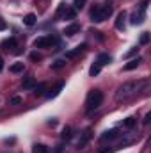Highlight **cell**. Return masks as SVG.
Masks as SVG:
<instances>
[{"label":"cell","instance_id":"obj_1","mask_svg":"<svg viewBox=\"0 0 151 153\" xmlns=\"http://www.w3.org/2000/svg\"><path fill=\"white\" fill-rule=\"evenodd\" d=\"M148 80H130V82H124L123 85H119L117 93H115V100L117 102H124L132 96H135L137 93L141 91H148Z\"/></svg>","mask_w":151,"mask_h":153},{"label":"cell","instance_id":"obj_2","mask_svg":"<svg viewBox=\"0 0 151 153\" xmlns=\"http://www.w3.org/2000/svg\"><path fill=\"white\" fill-rule=\"evenodd\" d=\"M112 13H114V7L107 2V4L98 5V7H94V9L91 11V20H93L94 23H101V22L109 20V18L112 16Z\"/></svg>","mask_w":151,"mask_h":153},{"label":"cell","instance_id":"obj_3","mask_svg":"<svg viewBox=\"0 0 151 153\" xmlns=\"http://www.w3.org/2000/svg\"><path fill=\"white\" fill-rule=\"evenodd\" d=\"M101 103H103V93L98 91V89H93V91L87 94V98H85V111H87V112H93V111H96Z\"/></svg>","mask_w":151,"mask_h":153},{"label":"cell","instance_id":"obj_4","mask_svg":"<svg viewBox=\"0 0 151 153\" xmlns=\"http://www.w3.org/2000/svg\"><path fill=\"white\" fill-rule=\"evenodd\" d=\"M53 43H55L53 36H41V38H38L34 41V46L36 48H50Z\"/></svg>","mask_w":151,"mask_h":153},{"label":"cell","instance_id":"obj_5","mask_svg":"<svg viewBox=\"0 0 151 153\" xmlns=\"http://www.w3.org/2000/svg\"><path fill=\"white\" fill-rule=\"evenodd\" d=\"M91 137H93V130H91V128H87V130H85V132L82 134L80 141L76 143V148H78V150H80V148H84V146H85V144H87V143L91 141Z\"/></svg>","mask_w":151,"mask_h":153},{"label":"cell","instance_id":"obj_6","mask_svg":"<svg viewBox=\"0 0 151 153\" xmlns=\"http://www.w3.org/2000/svg\"><path fill=\"white\" fill-rule=\"evenodd\" d=\"M117 137H119V130H117V128H112V130H107L105 134H101L100 141L105 143V141H114V139H117Z\"/></svg>","mask_w":151,"mask_h":153},{"label":"cell","instance_id":"obj_7","mask_svg":"<svg viewBox=\"0 0 151 153\" xmlns=\"http://www.w3.org/2000/svg\"><path fill=\"white\" fill-rule=\"evenodd\" d=\"M87 48V45L85 43H82V45H78L76 48H73V50H70V52H66V59H73V57H76L78 53H82L84 50Z\"/></svg>","mask_w":151,"mask_h":153},{"label":"cell","instance_id":"obj_8","mask_svg":"<svg viewBox=\"0 0 151 153\" xmlns=\"http://www.w3.org/2000/svg\"><path fill=\"white\" fill-rule=\"evenodd\" d=\"M78 32H80V25H78V23H71V25H68V27L64 29V34L70 36V38L75 36V34H78Z\"/></svg>","mask_w":151,"mask_h":153},{"label":"cell","instance_id":"obj_9","mask_svg":"<svg viewBox=\"0 0 151 153\" xmlns=\"http://www.w3.org/2000/svg\"><path fill=\"white\" fill-rule=\"evenodd\" d=\"M110 61H112V57H110L109 53H100L98 59H96V64H100V66L103 68L105 64H110Z\"/></svg>","mask_w":151,"mask_h":153},{"label":"cell","instance_id":"obj_10","mask_svg":"<svg viewBox=\"0 0 151 153\" xmlns=\"http://www.w3.org/2000/svg\"><path fill=\"white\" fill-rule=\"evenodd\" d=\"M141 62H142V59H141V57H137V59H132L128 64H124V68H123V70H124V71H132V70H135V68H137Z\"/></svg>","mask_w":151,"mask_h":153},{"label":"cell","instance_id":"obj_11","mask_svg":"<svg viewBox=\"0 0 151 153\" xmlns=\"http://www.w3.org/2000/svg\"><path fill=\"white\" fill-rule=\"evenodd\" d=\"M62 87H64V82H59V84L50 91V93H46V96H48V98H55V96H59V94H61V91H62Z\"/></svg>","mask_w":151,"mask_h":153},{"label":"cell","instance_id":"obj_12","mask_svg":"<svg viewBox=\"0 0 151 153\" xmlns=\"http://www.w3.org/2000/svg\"><path fill=\"white\" fill-rule=\"evenodd\" d=\"M124 20H126V13L123 11V13H119V14H117V20H115V29L123 30V29H124Z\"/></svg>","mask_w":151,"mask_h":153},{"label":"cell","instance_id":"obj_13","mask_svg":"<svg viewBox=\"0 0 151 153\" xmlns=\"http://www.w3.org/2000/svg\"><path fill=\"white\" fill-rule=\"evenodd\" d=\"M142 22H144V11H139V13L132 14V23L133 25H141Z\"/></svg>","mask_w":151,"mask_h":153},{"label":"cell","instance_id":"obj_14","mask_svg":"<svg viewBox=\"0 0 151 153\" xmlns=\"http://www.w3.org/2000/svg\"><path fill=\"white\" fill-rule=\"evenodd\" d=\"M9 71L11 73H23L25 71V64L23 62H14L13 66H9Z\"/></svg>","mask_w":151,"mask_h":153},{"label":"cell","instance_id":"obj_15","mask_svg":"<svg viewBox=\"0 0 151 153\" xmlns=\"http://www.w3.org/2000/svg\"><path fill=\"white\" fill-rule=\"evenodd\" d=\"M36 20H38V18H36V14H34V13H29V14H25L23 23H25L27 27H32V25L36 23Z\"/></svg>","mask_w":151,"mask_h":153},{"label":"cell","instance_id":"obj_16","mask_svg":"<svg viewBox=\"0 0 151 153\" xmlns=\"http://www.w3.org/2000/svg\"><path fill=\"white\" fill-rule=\"evenodd\" d=\"M2 48H7V50H13V48H16V39H14V38L4 39V41H2Z\"/></svg>","mask_w":151,"mask_h":153},{"label":"cell","instance_id":"obj_17","mask_svg":"<svg viewBox=\"0 0 151 153\" xmlns=\"http://www.w3.org/2000/svg\"><path fill=\"white\" fill-rule=\"evenodd\" d=\"M61 137H62V141H70V139L73 137V130H71V126H64Z\"/></svg>","mask_w":151,"mask_h":153},{"label":"cell","instance_id":"obj_18","mask_svg":"<svg viewBox=\"0 0 151 153\" xmlns=\"http://www.w3.org/2000/svg\"><path fill=\"white\" fill-rule=\"evenodd\" d=\"M44 91H46V84H38V85H34V96H43L44 94Z\"/></svg>","mask_w":151,"mask_h":153},{"label":"cell","instance_id":"obj_19","mask_svg":"<svg viewBox=\"0 0 151 153\" xmlns=\"http://www.w3.org/2000/svg\"><path fill=\"white\" fill-rule=\"evenodd\" d=\"M23 89H34V85H36V80L32 78V76H27L25 80H23Z\"/></svg>","mask_w":151,"mask_h":153},{"label":"cell","instance_id":"obj_20","mask_svg":"<svg viewBox=\"0 0 151 153\" xmlns=\"http://www.w3.org/2000/svg\"><path fill=\"white\" fill-rule=\"evenodd\" d=\"M32 153H48V148L44 144H34L32 146Z\"/></svg>","mask_w":151,"mask_h":153},{"label":"cell","instance_id":"obj_21","mask_svg":"<svg viewBox=\"0 0 151 153\" xmlns=\"http://www.w3.org/2000/svg\"><path fill=\"white\" fill-rule=\"evenodd\" d=\"M100 71H101V66H100V64H93L91 70H89V75L91 76H98L100 75Z\"/></svg>","mask_w":151,"mask_h":153},{"label":"cell","instance_id":"obj_22","mask_svg":"<svg viewBox=\"0 0 151 153\" xmlns=\"http://www.w3.org/2000/svg\"><path fill=\"white\" fill-rule=\"evenodd\" d=\"M135 123H137V119H135V117H126V119L123 121V126H126V128H133V126H135Z\"/></svg>","mask_w":151,"mask_h":153},{"label":"cell","instance_id":"obj_23","mask_svg":"<svg viewBox=\"0 0 151 153\" xmlns=\"http://www.w3.org/2000/svg\"><path fill=\"white\" fill-rule=\"evenodd\" d=\"M85 4H87V0H75V2H73V9H75V11H80V9L85 7Z\"/></svg>","mask_w":151,"mask_h":153},{"label":"cell","instance_id":"obj_24","mask_svg":"<svg viewBox=\"0 0 151 153\" xmlns=\"http://www.w3.org/2000/svg\"><path fill=\"white\" fill-rule=\"evenodd\" d=\"M64 66H66V61H64V59H59V61H55V62L52 64L53 70H61V68H64Z\"/></svg>","mask_w":151,"mask_h":153},{"label":"cell","instance_id":"obj_25","mask_svg":"<svg viewBox=\"0 0 151 153\" xmlns=\"http://www.w3.org/2000/svg\"><path fill=\"white\" fill-rule=\"evenodd\" d=\"M75 16H76L75 9H66V18H68V20H75Z\"/></svg>","mask_w":151,"mask_h":153},{"label":"cell","instance_id":"obj_26","mask_svg":"<svg viewBox=\"0 0 151 153\" xmlns=\"http://www.w3.org/2000/svg\"><path fill=\"white\" fill-rule=\"evenodd\" d=\"M150 43V34L148 32H142V36H141V45H148Z\"/></svg>","mask_w":151,"mask_h":153},{"label":"cell","instance_id":"obj_27","mask_svg":"<svg viewBox=\"0 0 151 153\" xmlns=\"http://www.w3.org/2000/svg\"><path fill=\"white\" fill-rule=\"evenodd\" d=\"M139 52V48H132V50H128L126 53H124V57H132V55H135Z\"/></svg>","mask_w":151,"mask_h":153},{"label":"cell","instance_id":"obj_28","mask_svg":"<svg viewBox=\"0 0 151 153\" xmlns=\"http://www.w3.org/2000/svg\"><path fill=\"white\" fill-rule=\"evenodd\" d=\"M20 103H21V98H20V96H14V98L11 100V105H20Z\"/></svg>","mask_w":151,"mask_h":153},{"label":"cell","instance_id":"obj_29","mask_svg":"<svg viewBox=\"0 0 151 153\" xmlns=\"http://www.w3.org/2000/svg\"><path fill=\"white\" fill-rule=\"evenodd\" d=\"M30 59H32V61H41V55H39L38 52H32V53H30Z\"/></svg>","mask_w":151,"mask_h":153},{"label":"cell","instance_id":"obj_30","mask_svg":"<svg viewBox=\"0 0 151 153\" xmlns=\"http://www.w3.org/2000/svg\"><path fill=\"white\" fill-rule=\"evenodd\" d=\"M5 29H7V23L4 18H0V30H5Z\"/></svg>","mask_w":151,"mask_h":153},{"label":"cell","instance_id":"obj_31","mask_svg":"<svg viewBox=\"0 0 151 153\" xmlns=\"http://www.w3.org/2000/svg\"><path fill=\"white\" fill-rule=\"evenodd\" d=\"M150 121H151V114L148 112V114H146V117H144V125H150Z\"/></svg>","mask_w":151,"mask_h":153},{"label":"cell","instance_id":"obj_32","mask_svg":"<svg viewBox=\"0 0 151 153\" xmlns=\"http://www.w3.org/2000/svg\"><path fill=\"white\" fill-rule=\"evenodd\" d=\"M146 7H148V0H144V2L141 4V11H146Z\"/></svg>","mask_w":151,"mask_h":153},{"label":"cell","instance_id":"obj_33","mask_svg":"<svg viewBox=\"0 0 151 153\" xmlns=\"http://www.w3.org/2000/svg\"><path fill=\"white\" fill-rule=\"evenodd\" d=\"M2 68H4V59L0 57V71H2Z\"/></svg>","mask_w":151,"mask_h":153}]
</instances>
